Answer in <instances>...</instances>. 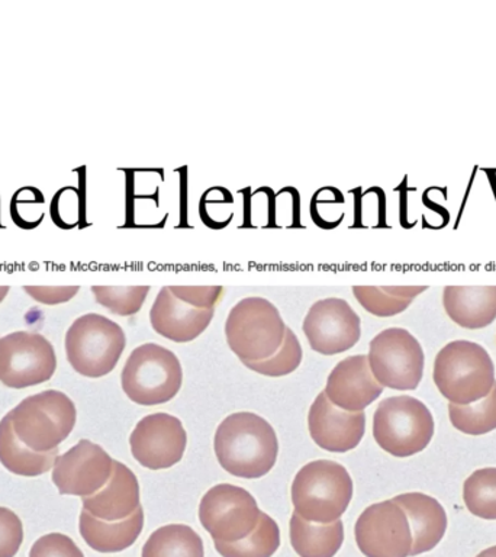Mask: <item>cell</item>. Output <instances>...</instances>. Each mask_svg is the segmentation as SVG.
<instances>
[{
    "mask_svg": "<svg viewBox=\"0 0 496 557\" xmlns=\"http://www.w3.org/2000/svg\"><path fill=\"white\" fill-rule=\"evenodd\" d=\"M213 447L226 472L243 479H259L276 465L278 442L273 426L252 412H235L216 429Z\"/></svg>",
    "mask_w": 496,
    "mask_h": 557,
    "instance_id": "1",
    "label": "cell"
},
{
    "mask_svg": "<svg viewBox=\"0 0 496 557\" xmlns=\"http://www.w3.org/2000/svg\"><path fill=\"white\" fill-rule=\"evenodd\" d=\"M352 479L344 466L333 460L305 465L292 483V504L303 520L317 524L338 521L352 499Z\"/></svg>",
    "mask_w": 496,
    "mask_h": 557,
    "instance_id": "2",
    "label": "cell"
},
{
    "mask_svg": "<svg viewBox=\"0 0 496 557\" xmlns=\"http://www.w3.org/2000/svg\"><path fill=\"white\" fill-rule=\"evenodd\" d=\"M434 382L450 404L478 403L494 387V361L479 344L457 339L435 357Z\"/></svg>",
    "mask_w": 496,
    "mask_h": 557,
    "instance_id": "3",
    "label": "cell"
},
{
    "mask_svg": "<svg viewBox=\"0 0 496 557\" xmlns=\"http://www.w3.org/2000/svg\"><path fill=\"white\" fill-rule=\"evenodd\" d=\"M8 413L16 437L37 453L59 450L77 418L73 400L54 389L28 396Z\"/></svg>",
    "mask_w": 496,
    "mask_h": 557,
    "instance_id": "4",
    "label": "cell"
},
{
    "mask_svg": "<svg viewBox=\"0 0 496 557\" xmlns=\"http://www.w3.org/2000/svg\"><path fill=\"white\" fill-rule=\"evenodd\" d=\"M287 326L270 300L251 296L239 300L225 322L226 343L243 363L272 357L285 339Z\"/></svg>",
    "mask_w": 496,
    "mask_h": 557,
    "instance_id": "5",
    "label": "cell"
},
{
    "mask_svg": "<svg viewBox=\"0 0 496 557\" xmlns=\"http://www.w3.org/2000/svg\"><path fill=\"white\" fill-rule=\"evenodd\" d=\"M183 370L177 356L156 343L131 352L122 370V389L133 403L154 407L172 400L181 391Z\"/></svg>",
    "mask_w": 496,
    "mask_h": 557,
    "instance_id": "6",
    "label": "cell"
},
{
    "mask_svg": "<svg viewBox=\"0 0 496 557\" xmlns=\"http://www.w3.org/2000/svg\"><path fill=\"white\" fill-rule=\"evenodd\" d=\"M126 346L124 330L115 321L86 313L65 334V355L72 368L86 377H102L116 368Z\"/></svg>",
    "mask_w": 496,
    "mask_h": 557,
    "instance_id": "7",
    "label": "cell"
},
{
    "mask_svg": "<svg viewBox=\"0 0 496 557\" xmlns=\"http://www.w3.org/2000/svg\"><path fill=\"white\" fill-rule=\"evenodd\" d=\"M434 435L430 409L412 396H392L379 404L373 417V437L386 453L396 457L417 455Z\"/></svg>",
    "mask_w": 496,
    "mask_h": 557,
    "instance_id": "8",
    "label": "cell"
},
{
    "mask_svg": "<svg viewBox=\"0 0 496 557\" xmlns=\"http://www.w3.org/2000/svg\"><path fill=\"white\" fill-rule=\"evenodd\" d=\"M369 366L382 386L413 391L424 373V351L409 331L387 329L370 342Z\"/></svg>",
    "mask_w": 496,
    "mask_h": 557,
    "instance_id": "9",
    "label": "cell"
},
{
    "mask_svg": "<svg viewBox=\"0 0 496 557\" xmlns=\"http://www.w3.org/2000/svg\"><path fill=\"white\" fill-rule=\"evenodd\" d=\"M261 512L255 496L243 487L221 483L211 487L199 504V520L213 542L235 543L248 537Z\"/></svg>",
    "mask_w": 496,
    "mask_h": 557,
    "instance_id": "10",
    "label": "cell"
},
{
    "mask_svg": "<svg viewBox=\"0 0 496 557\" xmlns=\"http://www.w3.org/2000/svg\"><path fill=\"white\" fill-rule=\"evenodd\" d=\"M57 369L54 347L46 337L28 331L0 338V382L13 389L41 385Z\"/></svg>",
    "mask_w": 496,
    "mask_h": 557,
    "instance_id": "11",
    "label": "cell"
},
{
    "mask_svg": "<svg viewBox=\"0 0 496 557\" xmlns=\"http://www.w3.org/2000/svg\"><path fill=\"white\" fill-rule=\"evenodd\" d=\"M356 543L365 557H408L412 533L398 504L383 500L365 508L355 527Z\"/></svg>",
    "mask_w": 496,
    "mask_h": 557,
    "instance_id": "12",
    "label": "cell"
},
{
    "mask_svg": "<svg viewBox=\"0 0 496 557\" xmlns=\"http://www.w3.org/2000/svg\"><path fill=\"white\" fill-rule=\"evenodd\" d=\"M360 317L344 299L328 298L313 304L303 320V333L312 350L339 355L359 343Z\"/></svg>",
    "mask_w": 496,
    "mask_h": 557,
    "instance_id": "13",
    "label": "cell"
},
{
    "mask_svg": "<svg viewBox=\"0 0 496 557\" xmlns=\"http://www.w3.org/2000/svg\"><path fill=\"white\" fill-rule=\"evenodd\" d=\"M129 444L134 459L144 468L169 469L185 455L187 434L178 418L157 412L138 422Z\"/></svg>",
    "mask_w": 496,
    "mask_h": 557,
    "instance_id": "14",
    "label": "cell"
},
{
    "mask_svg": "<svg viewBox=\"0 0 496 557\" xmlns=\"http://www.w3.org/2000/svg\"><path fill=\"white\" fill-rule=\"evenodd\" d=\"M113 459L98 444L80 440L67 453L57 457L52 482L61 495H95L111 479Z\"/></svg>",
    "mask_w": 496,
    "mask_h": 557,
    "instance_id": "15",
    "label": "cell"
},
{
    "mask_svg": "<svg viewBox=\"0 0 496 557\" xmlns=\"http://www.w3.org/2000/svg\"><path fill=\"white\" fill-rule=\"evenodd\" d=\"M308 429L313 442L330 453H347L364 437V412H347L335 407L321 392L308 413Z\"/></svg>",
    "mask_w": 496,
    "mask_h": 557,
    "instance_id": "16",
    "label": "cell"
},
{
    "mask_svg": "<svg viewBox=\"0 0 496 557\" xmlns=\"http://www.w3.org/2000/svg\"><path fill=\"white\" fill-rule=\"evenodd\" d=\"M326 398L347 412H363L382 395L383 386L370 370L368 356L357 355L339 361L330 373Z\"/></svg>",
    "mask_w": 496,
    "mask_h": 557,
    "instance_id": "17",
    "label": "cell"
},
{
    "mask_svg": "<svg viewBox=\"0 0 496 557\" xmlns=\"http://www.w3.org/2000/svg\"><path fill=\"white\" fill-rule=\"evenodd\" d=\"M213 309H198L177 299L169 286L159 292L150 311L152 329L174 343L198 338L211 324Z\"/></svg>",
    "mask_w": 496,
    "mask_h": 557,
    "instance_id": "18",
    "label": "cell"
},
{
    "mask_svg": "<svg viewBox=\"0 0 496 557\" xmlns=\"http://www.w3.org/2000/svg\"><path fill=\"white\" fill-rule=\"evenodd\" d=\"M139 504V483L133 470L113 460L111 479L95 495L83 498V509L103 521H121L133 516Z\"/></svg>",
    "mask_w": 496,
    "mask_h": 557,
    "instance_id": "19",
    "label": "cell"
},
{
    "mask_svg": "<svg viewBox=\"0 0 496 557\" xmlns=\"http://www.w3.org/2000/svg\"><path fill=\"white\" fill-rule=\"evenodd\" d=\"M394 500L407 513L411 527L412 548L409 556L433 550L447 530L446 511L438 500L421 492L398 495Z\"/></svg>",
    "mask_w": 496,
    "mask_h": 557,
    "instance_id": "20",
    "label": "cell"
},
{
    "mask_svg": "<svg viewBox=\"0 0 496 557\" xmlns=\"http://www.w3.org/2000/svg\"><path fill=\"white\" fill-rule=\"evenodd\" d=\"M443 304L457 325L485 329L496 318V286H446Z\"/></svg>",
    "mask_w": 496,
    "mask_h": 557,
    "instance_id": "21",
    "label": "cell"
},
{
    "mask_svg": "<svg viewBox=\"0 0 496 557\" xmlns=\"http://www.w3.org/2000/svg\"><path fill=\"white\" fill-rule=\"evenodd\" d=\"M142 527V507L125 520L113 522L99 520L83 509L78 522V529L87 546L100 553H117L133 546L141 534Z\"/></svg>",
    "mask_w": 496,
    "mask_h": 557,
    "instance_id": "22",
    "label": "cell"
},
{
    "mask_svg": "<svg viewBox=\"0 0 496 557\" xmlns=\"http://www.w3.org/2000/svg\"><path fill=\"white\" fill-rule=\"evenodd\" d=\"M59 450L37 453L16 437L9 413L0 421V463L17 476L34 478L54 468Z\"/></svg>",
    "mask_w": 496,
    "mask_h": 557,
    "instance_id": "23",
    "label": "cell"
},
{
    "mask_svg": "<svg viewBox=\"0 0 496 557\" xmlns=\"http://www.w3.org/2000/svg\"><path fill=\"white\" fill-rule=\"evenodd\" d=\"M290 543L300 557H334L344 543L343 522L317 524L294 512L290 517Z\"/></svg>",
    "mask_w": 496,
    "mask_h": 557,
    "instance_id": "24",
    "label": "cell"
},
{
    "mask_svg": "<svg viewBox=\"0 0 496 557\" xmlns=\"http://www.w3.org/2000/svg\"><path fill=\"white\" fill-rule=\"evenodd\" d=\"M142 557H204L203 542L189 525L169 524L150 535Z\"/></svg>",
    "mask_w": 496,
    "mask_h": 557,
    "instance_id": "25",
    "label": "cell"
},
{
    "mask_svg": "<svg viewBox=\"0 0 496 557\" xmlns=\"http://www.w3.org/2000/svg\"><path fill=\"white\" fill-rule=\"evenodd\" d=\"M426 286H355L352 294L365 311L376 317H394L404 312Z\"/></svg>",
    "mask_w": 496,
    "mask_h": 557,
    "instance_id": "26",
    "label": "cell"
},
{
    "mask_svg": "<svg viewBox=\"0 0 496 557\" xmlns=\"http://www.w3.org/2000/svg\"><path fill=\"white\" fill-rule=\"evenodd\" d=\"M281 546V530L277 522L261 512L259 524L248 537L235 543L215 542L222 557H272Z\"/></svg>",
    "mask_w": 496,
    "mask_h": 557,
    "instance_id": "27",
    "label": "cell"
},
{
    "mask_svg": "<svg viewBox=\"0 0 496 557\" xmlns=\"http://www.w3.org/2000/svg\"><path fill=\"white\" fill-rule=\"evenodd\" d=\"M451 424L461 433L482 435L496 429V382L481 403L473 405H448Z\"/></svg>",
    "mask_w": 496,
    "mask_h": 557,
    "instance_id": "28",
    "label": "cell"
},
{
    "mask_svg": "<svg viewBox=\"0 0 496 557\" xmlns=\"http://www.w3.org/2000/svg\"><path fill=\"white\" fill-rule=\"evenodd\" d=\"M463 498L469 511L483 520H496V468L479 469L466 479Z\"/></svg>",
    "mask_w": 496,
    "mask_h": 557,
    "instance_id": "29",
    "label": "cell"
},
{
    "mask_svg": "<svg viewBox=\"0 0 496 557\" xmlns=\"http://www.w3.org/2000/svg\"><path fill=\"white\" fill-rule=\"evenodd\" d=\"M300 361H302V347H300L299 339L294 331L286 329L285 339L272 357L244 364L252 372L264 374V376L281 377L295 372L299 368Z\"/></svg>",
    "mask_w": 496,
    "mask_h": 557,
    "instance_id": "30",
    "label": "cell"
},
{
    "mask_svg": "<svg viewBox=\"0 0 496 557\" xmlns=\"http://www.w3.org/2000/svg\"><path fill=\"white\" fill-rule=\"evenodd\" d=\"M96 300L121 317L135 315L150 294V286H94Z\"/></svg>",
    "mask_w": 496,
    "mask_h": 557,
    "instance_id": "31",
    "label": "cell"
},
{
    "mask_svg": "<svg viewBox=\"0 0 496 557\" xmlns=\"http://www.w3.org/2000/svg\"><path fill=\"white\" fill-rule=\"evenodd\" d=\"M24 542V525L9 508L0 507V557H15Z\"/></svg>",
    "mask_w": 496,
    "mask_h": 557,
    "instance_id": "32",
    "label": "cell"
},
{
    "mask_svg": "<svg viewBox=\"0 0 496 557\" xmlns=\"http://www.w3.org/2000/svg\"><path fill=\"white\" fill-rule=\"evenodd\" d=\"M29 557H85V555L67 535L51 533L34 543Z\"/></svg>",
    "mask_w": 496,
    "mask_h": 557,
    "instance_id": "33",
    "label": "cell"
},
{
    "mask_svg": "<svg viewBox=\"0 0 496 557\" xmlns=\"http://www.w3.org/2000/svg\"><path fill=\"white\" fill-rule=\"evenodd\" d=\"M172 294L183 302L198 309H213L221 295L222 286H169Z\"/></svg>",
    "mask_w": 496,
    "mask_h": 557,
    "instance_id": "34",
    "label": "cell"
},
{
    "mask_svg": "<svg viewBox=\"0 0 496 557\" xmlns=\"http://www.w3.org/2000/svg\"><path fill=\"white\" fill-rule=\"evenodd\" d=\"M26 294L42 305L69 302L77 295L78 286H25Z\"/></svg>",
    "mask_w": 496,
    "mask_h": 557,
    "instance_id": "35",
    "label": "cell"
},
{
    "mask_svg": "<svg viewBox=\"0 0 496 557\" xmlns=\"http://www.w3.org/2000/svg\"><path fill=\"white\" fill-rule=\"evenodd\" d=\"M77 190L73 187H64L59 194H55L54 199L51 203V216L52 221L57 225L63 226L65 220V212L69 211L70 218H72L73 225L76 224L77 220Z\"/></svg>",
    "mask_w": 496,
    "mask_h": 557,
    "instance_id": "36",
    "label": "cell"
},
{
    "mask_svg": "<svg viewBox=\"0 0 496 557\" xmlns=\"http://www.w3.org/2000/svg\"><path fill=\"white\" fill-rule=\"evenodd\" d=\"M476 557H496V546L486 548V550H483L481 555H478Z\"/></svg>",
    "mask_w": 496,
    "mask_h": 557,
    "instance_id": "37",
    "label": "cell"
},
{
    "mask_svg": "<svg viewBox=\"0 0 496 557\" xmlns=\"http://www.w3.org/2000/svg\"><path fill=\"white\" fill-rule=\"evenodd\" d=\"M9 286H0V302H2L4 298H7Z\"/></svg>",
    "mask_w": 496,
    "mask_h": 557,
    "instance_id": "38",
    "label": "cell"
}]
</instances>
